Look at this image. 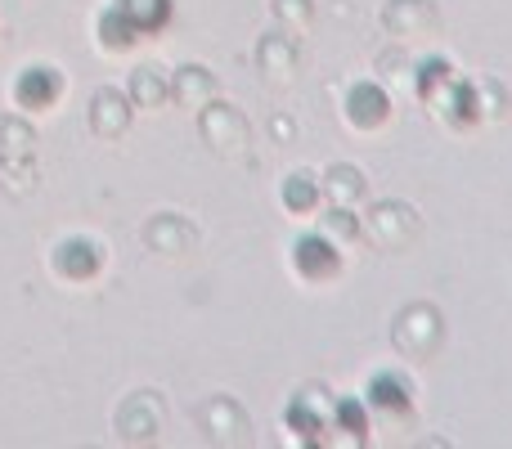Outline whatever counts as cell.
Here are the masks:
<instances>
[{
  "label": "cell",
  "instance_id": "6da1fadb",
  "mask_svg": "<svg viewBox=\"0 0 512 449\" xmlns=\"http://www.w3.org/2000/svg\"><path fill=\"white\" fill-rule=\"evenodd\" d=\"M292 265H297L301 279L324 283L342 270V252H337L333 238H324V234H301L297 243H292Z\"/></svg>",
  "mask_w": 512,
  "mask_h": 449
},
{
  "label": "cell",
  "instance_id": "7a4b0ae2",
  "mask_svg": "<svg viewBox=\"0 0 512 449\" xmlns=\"http://www.w3.org/2000/svg\"><path fill=\"white\" fill-rule=\"evenodd\" d=\"M364 405L387 418H405L414 409V391H409V382L400 373H373L369 387H364Z\"/></svg>",
  "mask_w": 512,
  "mask_h": 449
},
{
  "label": "cell",
  "instance_id": "3957f363",
  "mask_svg": "<svg viewBox=\"0 0 512 449\" xmlns=\"http://www.w3.org/2000/svg\"><path fill=\"white\" fill-rule=\"evenodd\" d=\"M63 95V77L54 68H27V72H18V81H14V99H18V108H27V113H41V108H50L54 99Z\"/></svg>",
  "mask_w": 512,
  "mask_h": 449
},
{
  "label": "cell",
  "instance_id": "277c9868",
  "mask_svg": "<svg viewBox=\"0 0 512 449\" xmlns=\"http://www.w3.org/2000/svg\"><path fill=\"white\" fill-rule=\"evenodd\" d=\"M50 265L63 274V279L81 283V279H90V274H99L104 252H99V243H90V238H63V243L54 247Z\"/></svg>",
  "mask_w": 512,
  "mask_h": 449
},
{
  "label": "cell",
  "instance_id": "5b68a950",
  "mask_svg": "<svg viewBox=\"0 0 512 449\" xmlns=\"http://www.w3.org/2000/svg\"><path fill=\"white\" fill-rule=\"evenodd\" d=\"M346 117H351L360 131H378V126L391 117L387 90H378L373 81H360V86H351V95H346Z\"/></svg>",
  "mask_w": 512,
  "mask_h": 449
},
{
  "label": "cell",
  "instance_id": "8992f818",
  "mask_svg": "<svg viewBox=\"0 0 512 449\" xmlns=\"http://www.w3.org/2000/svg\"><path fill=\"white\" fill-rule=\"evenodd\" d=\"M432 104H441L436 113L445 117L450 126H472L481 117V104H477V90L468 86V81H459V77H450L445 81V99H432Z\"/></svg>",
  "mask_w": 512,
  "mask_h": 449
},
{
  "label": "cell",
  "instance_id": "52a82bcc",
  "mask_svg": "<svg viewBox=\"0 0 512 449\" xmlns=\"http://www.w3.org/2000/svg\"><path fill=\"white\" fill-rule=\"evenodd\" d=\"M319 203V180L310 176V171H292L288 180H283V207L297 216H310Z\"/></svg>",
  "mask_w": 512,
  "mask_h": 449
},
{
  "label": "cell",
  "instance_id": "ba28073f",
  "mask_svg": "<svg viewBox=\"0 0 512 449\" xmlns=\"http://www.w3.org/2000/svg\"><path fill=\"white\" fill-rule=\"evenodd\" d=\"M117 9L140 27V36L167 27V18H171V0H117Z\"/></svg>",
  "mask_w": 512,
  "mask_h": 449
},
{
  "label": "cell",
  "instance_id": "9c48e42d",
  "mask_svg": "<svg viewBox=\"0 0 512 449\" xmlns=\"http://www.w3.org/2000/svg\"><path fill=\"white\" fill-rule=\"evenodd\" d=\"M99 36H104V45H108V50H131V45L140 41V27H135L131 18H126L122 9L113 5L104 18H99Z\"/></svg>",
  "mask_w": 512,
  "mask_h": 449
},
{
  "label": "cell",
  "instance_id": "30bf717a",
  "mask_svg": "<svg viewBox=\"0 0 512 449\" xmlns=\"http://www.w3.org/2000/svg\"><path fill=\"white\" fill-rule=\"evenodd\" d=\"M333 418H337V427H342L351 441H369V405L364 400H355V396H342L337 400V409H333Z\"/></svg>",
  "mask_w": 512,
  "mask_h": 449
},
{
  "label": "cell",
  "instance_id": "8fae6325",
  "mask_svg": "<svg viewBox=\"0 0 512 449\" xmlns=\"http://www.w3.org/2000/svg\"><path fill=\"white\" fill-rule=\"evenodd\" d=\"M288 427L301 436V441H319V436H324V423H319V414L310 409V400H292L288 405Z\"/></svg>",
  "mask_w": 512,
  "mask_h": 449
},
{
  "label": "cell",
  "instance_id": "7c38bea8",
  "mask_svg": "<svg viewBox=\"0 0 512 449\" xmlns=\"http://www.w3.org/2000/svg\"><path fill=\"white\" fill-rule=\"evenodd\" d=\"M324 225H328V234H337V238H355V234H360V221H355V212H351V207H342V203H337L333 212L324 216Z\"/></svg>",
  "mask_w": 512,
  "mask_h": 449
},
{
  "label": "cell",
  "instance_id": "4fadbf2b",
  "mask_svg": "<svg viewBox=\"0 0 512 449\" xmlns=\"http://www.w3.org/2000/svg\"><path fill=\"white\" fill-rule=\"evenodd\" d=\"M333 194H337V203H342V194H346V198L360 194V176H355L351 167H337V171H333Z\"/></svg>",
  "mask_w": 512,
  "mask_h": 449
}]
</instances>
